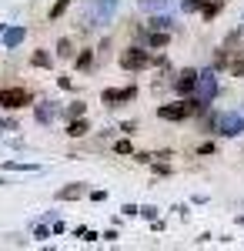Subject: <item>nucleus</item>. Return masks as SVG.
Instances as JSON below:
<instances>
[{
	"label": "nucleus",
	"mask_w": 244,
	"mask_h": 251,
	"mask_svg": "<svg viewBox=\"0 0 244 251\" xmlns=\"http://www.w3.org/2000/svg\"><path fill=\"white\" fill-rule=\"evenodd\" d=\"M121 211L127 214V218H134V214H141V208H137V204H124V208H121Z\"/></svg>",
	"instance_id": "nucleus-29"
},
{
	"label": "nucleus",
	"mask_w": 244,
	"mask_h": 251,
	"mask_svg": "<svg viewBox=\"0 0 244 251\" xmlns=\"http://www.w3.org/2000/svg\"><path fill=\"white\" fill-rule=\"evenodd\" d=\"M24 37H27V30H24V27H10V30L3 34V47H7V50H14Z\"/></svg>",
	"instance_id": "nucleus-14"
},
{
	"label": "nucleus",
	"mask_w": 244,
	"mask_h": 251,
	"mask_svg": "<svg viewBox=\"0 0 244 251\" xmlns=\"http://www.w3.org/2000/svg\"><path fill=\"white\" fill-rule=\"evenodd\" d=\"M197 77H201V71H194V67H184L177 77H174V91L181 97H191L197 91Z\"/></svg>",
	"instance_id": "nucleus-5"
},
{
	"label": "nucleus",
	"mask_w": 244,
	"mask_h": 251,
	"mask_svg": "<svg viewBox=\"0 0 244 251\" xmlns=\"http://www.w3.org/2000/svg\"><path fill=\"white\" fill-rule=\"evenodd\" d=\"M64 114H67V117H84V114H87V104H84V100H74V104H67Z\"/></svg>",
	"instance_id": "nucleus-20"
},
{
	"label": "nucleus",
	"mask_w": 244,
	"mask_h": 251,
	"mask_svg": "<svg viewBox=\"0 0 244 251\" xmlns=\"http://www.w3.org/2000/svg\"><path fill=\"white\" fill-rule=\"evenodd\" d=\"M171 24H174V20H171L168 14H154V17L147 20V30H171Z\"/></svg>",
	"instance_id": "nucleus-16"
},
{
	"label": "nucleus",
	"mask_w": 244,
	"mask_h": 251,
	"mask_svg": "<svg viewBox=\"0 0 244 251\" xmlns=\"http://www.w3.org/2000/svg\"><path fill=\"white\" fill-rule=\"evenodd\" d=\"M141 214L150 218V221H157V208H150V204H147V208H141Z\"/></svg>",
	"instance_id": "nucleus-30"
},
{
	"label": "nucleus",
	"mask_w": 244,
	"mask_h": 251,
	"mask_svg": "<svg viewBox=\"0 0 244 251\" xmlns=\"http://www.w3.org/2000/svg\"><path fill=\"white\" fill-rule=\"evenodd\" d=\"M91 131V121L87 117H71L67 121V137H84Z\"/></svg>",
	"instance_id": "nucleus-10"
},
{
	"label": "nucleus",
	"mask_w": 244,
	"mask_h": 251,
	"mask_svg": "<svg viewBox=\"0 0 244 251\" xmlns=\"http://www.w3.org/2000/svg\"><path fill=\"white\" fill-rule=\"evenodd\" d=\"M231 74L234 77H244V57H231Z\"/></svg>",
	"instance_id": "nucleus-22"
},
{
	"label": "nucleus",
	"mask_w": 244,
	"mask_h": 251,
	"mask_svg": "<svg viewBox=\"0 0 244 251\" xmlns=\"http://www.w3.org/2000/svg\"><path fill=\"white\" fill-rule=\"evenodd\" d=\"M214 94H218V77H214V71H201V77H197V91H194V97H201V100H214Z\"/></svg>",
	"instance_id": "nucleus-6"
},
{
	"label": "nucleus",
	"mask_w": 244,
	"mask_h": 251,
	"mask_svg": "<svg viewBox=\"0 0 244 251\" xmlns=\"http://www.w3.org/2000/svg\"><path fill=\"white\" fill-rule=\"evenodd\" d=\"M34 238H37V241H47V238H50V228H47V225H34Z\"/></svg>",
	"instance_id": "nucleus-25"
},
{
	"label": "nucleus",
	"mask_w": 244,
	"mask_h": 251,
	"mask_svg": "<svg viewBox=\"0 0 244 251\" xmlns=\"http://www.w3.org/2000/svg\"><path fill=\"white\" fill-rule=\"evenodd\" d=\"M144 10H161V7H168V0H137Z\"/></svg>",
	"instance_id": "nucleus-23"
},
{
	"label": "nucleus",
	"mask_w": 244,
	"mask_h": 251,
	"mask_svg": "<svg viewBox=\"0 0 244 251\" xmlns=\"http://www.w3.org/2000/svg\"><path fill=\"white\" fill-rule=\"evenodd\" d=\"M0 107L3 111H24V107H34V91L10 84V87H0Z\"/></svg>",
	"instance_id": "nucleus-2"
},
{
	"label": "nucleus",
	"mask_w": 244,
	"mask_h": 251,
	"mask_svg": "<svg viewBox=\"0 0 244 251\" xmlns=\"http://www.w3.org/2000/svg\"><path fill=\"white\" fill-rule=\"evenodd\" d=\"M54 60H57V54H50V50H44V47H40V50L30 54V67H37V71H50V67H54Z\"/></svg>",
	"instance_id": "nucleus-9"
},
{
	"label": "nucleus",
	"mask_w": 244,
	"mask_h": 251,
	"mask_svg": "<svg viewBox=\"0 0 244 251\" xmlns=\"http://www.w3.org/2000/svg\"><path fill=\"white\" fill-rule=\"evenodd\" d=\"M0 168L3 171H37V164H27V161H3Z\"/></svg>",
	"instance_id": "nucleus-18"
},
{
	"label": "nucleus",
	"mask_w": 244,
	"mask_h": 251,
	"mask_svg": "<svg viewBox=\"0 0 244 251\" xmlns=\"http://www.w3.org/2000/svg\"><path fill=\"white\" fill-rule=\"evenodd\" d=\"M121 67L124 71H147V67H154L150 47H127V50H121Z\"/></svg>",
	"instance_id": "nucleus-3"
},
{
	"label": "nucleus",
	"mask_w": 244,
	"mask_h": 251,
	"mask_svg": "<svg viewBox=\"0 0 244 251\" xmlns=\"http://www.w3.org/2000/svg\"><path fill=\"white\" fill-rule=\"evenodd\" d=\"M60 60H74V40L71 37H60L57 40V50H54Z\"/></svg>",
	"instance_id": "nucleus-15"
},
{
	"label": "nucleus",
	"mask_w": 244,
	"mask_h": 251,
	"mask_svg": "<svg viewBox=\"0 0 244 251\" xmlns=\"http://www.w3.org/2000/svg\"><path fill=\"white\" fill-rule=\"evenodd\" d=\"M181 10L184 14H201V0H181Z\"/></svg>",
	"instance_id": "nucleus-21"
},
{
	"label": "nucleus",
	"mask_w": 244,
	"mask_h": 251,
	"mask_svg": "<svg viewBox=\"0 0 244 251\" xmlns=\"http://www.w3.org/2000/svg\"><path fill=\"white\" fill-rule=\"evenodd\" d=\"M3 184H7V181H3V177H0V188H3Z\"/></svg>",
	"instance_id": "nucleus-31"
},
{
	"label": "nucleus",
	"mask_w": 244,
	"mask_h": 251,
	"mask_svg": "<svg viewBox=\"0 0 244 251\" xmlns=\"http://www.w3.org/2000/svg\"><path fill=\"white\" fill-rule=\"evenodd\" d=\"M137 97V87L127 84V87H104L100 91V104H107V107H117V104H127Z\"/></svg>",
	"instance_id": "nucleus-4"
},
{
	"label": "nucleus",
	"mask_w": 244,
	"mask_h": 251,
	"mask_svg": "<svg viewBox=\"0 0 244 251\" xmlns=\"http://www.w3.org/2000/svg\"><path fill=\"white\" fill-rule=\"evenodd\" d=\"M168 44H171L168 30H150V34H147V47H150V50H161V47H168Z\"/></svg>",
	"instance_id": "nucleus-13"
},
{
	"label": "nucleus",
	"mask_w": 244,
	"mask_h": 251,
	"mask_svg": "<svg viewBox=\"0 0 244 251\" xmlns=\"http://www.w3.org/2000/svg\"><path fill=\"white\" fill-rule=\"evenodd\" d=\"M117 131H121V134H137V121H124Z\"/></svg>",
	"instance_id": "nucleus-27"
},
{
	"label": "nucleus",
	"mask_w": 244,
	"mask_h": 251,
	"mask_svg": "<svg viewBox=\"0 0 244 251\" xmlns=\"http://www.w3.org/2000/svg\"><path fill=\"white\" fill-rule=\"evenodd\" d=\"M84 194H91L87 191V184L84 181H71V184H64V188H57V201H77V198H84Z\"/></svg>",
	"instance_id": "nucleus-8"
},
{
	"label": "nucleus",
	"mask_w": 244,
	"mask_h": 251,
	"mask_svg": "<svg viewBox=\"0 0 244 251\" xmlns=\"http://www.w3.org/2000/svg\"><path fill=\"white\" fill-rule=\"evenodd\" d=\"M204 131L207 134H221V137H238V134H244V117L234 114V111H227V114H207Z\"/></svg>",
	"instance_id": "nucleus-1"
},
{
	"label": "nucleus",
	"mask_w": 244,
	"mask_h": 251,
	"mask_svg": "<svg viewBox=\"0 0 244 251\" xmlns=\"http://www.w3.org/2000/svg\"><path fill=\"white\" fill-rule=\"evenodd\" d=\"M71 3H74V0H54V7L47 10V17H50V20H60L64 14H67V7H71Z\"/></svg>",
	"instance_id": "nucleus-17"
},
{
	"label": "nucleus",
	"mask_w": 244,
	"mask_h": 251,
	"mask_svg": "<svg viewBox=\"0 0 244 251\" xmlns=\"http://www.w3.org/2000/svg\"><path fill=\"white\" fill-rule=\"evenodd\" d=\"M221 10H224V0H201V17L204 20H214Z\"/></svg>",
	"instance_id": "nucleus-12"
},
{
	"label": "nucleus",
	"mask_w": 244,
	"mask_h": 251,
	"mask_svg": "<svg viewBox=\"0 0 244 251\" xmlns=\"http://www.w3.org/2000/svg\"><path fill=\"white\" fill-rule=\"evenodd\" d=\"M0 131H20V124L14 117H0Z\"/></svg>",
	"instance_id": "nucleus-24"
},
{
	"label": "nucleus",
	"mask_w": 244,
	"mask_h": 251,
	"mask_svg": "<svg viewBox=\"0 0 244 251\" xmlns=\"http://www.w3.org/2000/svg\"><path fill=\"white\" fill-rule=\"evenodd\" d=\"M94 57H97V50L84 47V50H77V54H74V67H77V71H91V67H94Z\"/></svg>",
	"instance_id": "nucleus-11"
},
{
	"label": "nucleus",
	"mask_w": 244,
	"mask_h": 251,
	"mask_svg": "<svg viewBox=\"0 0 244 251\" xmlns=\"http://www.w3.org/2000/svg\"><path fill=\"white\" fill-rule=\"evenodd\" d=\"M57 114H60V107H54V100H34V117H37V124H54Z\"/></svg>",
	"instance_id": "nucleus-7"
},
{
	"label": "nucleus",
	"mask_w": 244,
	"mask_h": 251,
	"mask_svg": "<svg viewBox=\"0 0 244 251\" xmlns=\"http://www.w3.org/2000/svg\"><path fill=\"white\" fill-rule=\"evenodd\" d=\"M91 201H107V191H100V188H94V191H91Z\"/></svg>",
	"instance_id": "nucleus-28"
},
{
	"label": "nucleus",
	"mask_w": 244,
	"mask_h": 251,
	"mask_svg": "<svg viewBox=\"0 0 244 251\" xmlns=\"http://www.w3.org/2000/svg\"><path fill=\"white\" fill-rule=\"evenodd\" d=\"M114 154H131L134 157V144H131V134L121 137V141H114Z\"/></svg>",
	"instance_id": "nucleus-19"
},
{
	"label": "nucleus",
	"mask_w": 244,
	"mask_h": 251,
	"mask_svg": "<svg viewBox=\"0 0 244 251\" xmlns=\"http://www.w3.org/2000/svg\"><path fill=\"white\" fill-rule=\"evenodd\" d=\"M57 87H64V91H74V80H71V74H60V77H57Z\"/></svg>",
	"instance_id": "nucleus-26"
}]
</instances>
